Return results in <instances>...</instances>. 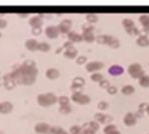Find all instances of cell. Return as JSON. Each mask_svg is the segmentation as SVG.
Here are the masks:
<instances>
[{
    "label": "cell",
    "instance_id": "cell-51",
    "mask_svg": "<svg viewBox=\"0 0 149 134\" xmlns=\"http://www.w3.org/2000/svg\"><path fill=\"white\" fill-rule=\"evenodd\" d=\"M2 37V34H1V32H0V38H1Z\"/></svg>",
    "mask_w": 149,
    "mask_h": 134
},
{
    "label": "cell",
    "instance_id": "cell-40",
    "mask_svg": "<svg viewBox=\"0 0 149 134\" xmlns=\"http://www.w3.org/2000/svg\"><path fill=\"white\" fill-rule=\"evenodd\" d=\"M100 87H102V88H109L110 87V85H109V82L107 80H102V82L100 83Z\"/></svg>",
    "mask_w": 149,
    "mask_h": 134
},
{
    "label": "cell",
    "instance_id": "cell-29",
    "mask_svg": "<svg viewBox=\"0 0 149 134\" xmlns=\"http://www.w3.org/2000/svg\"><path fill=\"white\" fill-rule=\"evenodd\" d=\"M50 49H51V46H50V44H48L47 42L39 43V47H38V50H39V51L48 52V51H50Z\"/></svg>",
    "mask_w": 149,
    "mask_h": 134
},
{
    "label": "cell",
    "instance_id": "cell-47",
    "mask_svg": "<svg viewBox=\"0 0 149 134\" xmlns=\"http://www.w3.org/2000/svg\"><path fill=\"white\" fill-rule=\"evenodd\" d=\"M109 134H120V132H119V131L116 129V130H114L113 132H111V133H109Z\"/></svg>",
    "mask_w": 149,
    "mask_h": 134
},
{
    "label": "cell",
    "instance_id": "cell-20",
    "mask_svg": "<svg viewBox=\"0 0 149 134\" xmlns=\"http://www.w3.org/2000/svg\"><path fill=\"white\" fill-rule=\"evenodd\" d=\"M78 55V50L74 47H71L69 49H66L64 52V56L67 59H74Z\"/></svg>",
    "mask_w": 149,
    "mask_h": 134
},
{
    "label": "cell",
    "instance_id": "cell-5",
    "mask_svg": "<svg viewBox=\"0 0 149 134\" xmlns=\"http://www.w3.org/2000/svg\"><path fill=\"white\" fill-rule=\"evenodd\" d=\"M72 100L79 104H81V105H85V104H88L91 102V97L86 94H84L81 92H74L72 94Z\"/></svg>",
    "mask_w": 149,
    "mask_h": 134
},
{
    "label": "cell",
    "instance_id": "cell-14",
    "mask_svg": "<svg viewBox=\"0 0 149 134\" xmlns=\"http://www.w3.org/2000/svg\"><path fill=\"white\" fill-rule=\"evenodd\" d=\"M124 72V69L122 68L121 66H119V65H112V66L109 67V74L110 76H120L123 74Z\"/></svg>",
    "mask_w": 149,
    "mask_h": 134
},
{
    "label": "cell",
    "instance_id": "cell-11",
    "mask_svg": "<svg viewBox=\"0 0 149 134\" xmlns=\"http://www.w3.org/2000/svg\"><path fill=\"white\" fill-rule=\"evenodd\" d=\"M123 122L126 126H133L135 125L137 122V117H136L135 113H132V112H127L124 115Z\"/></svg>",
    "mask_w": 149,
    "mask_h": 134
},
{
    "label": "cell",
    "instance_id": "cell-24",
    "mask_svg": "<svg viewBox=\"0 0 149 134\" xmlns=\"http://www.w3.org/2000/svg\"><path fill=\"white\" fill-rule=\"evenodd\" d=\"M83 39L84 41L88 42V43H92L95 40V35H93V32H83Z\"/></svg>",
    "mask_w": 149,
    "mask_h": 134
},
{
    "label": "cell",
    "instance_id": "cell-35",
    "mask_svg": "<svg viewBox=\"0 0 149 134\" xmlns=\"http://www.w3.org/2000/svg\"><path fill=\"white\" fill-rule=\"evenodd\" d=\"M81 131V127L79 125H73L70 128V134H80Z\"/></svg>",
    "mask_w": 149,
    "mask_h": 134
},
{
    "label": "cell",
    "instance_id": "cell-8",
    "mask_svg": "<svg viewBox=\"0 0 149 134\" xmlns=\"http://www.w3.org/2000/svg\"><path fill=\"white\" fill-rule=\"evenodd\" d=\"M72 21L70 19H64L61 21V23L58 26V29H59L60 33H63V34H69L71 32V28H72Z\"/></svg>",
    "mask_w": 149,
    "mask_h": 134
},
{
    "label": "cell",
    "instance_id": "cell-43",
    "mask_svg": "<svg viewBox=\"0 0 149 134\" xmlns=\"http://www.w3.org/2000/svg\"><path fill=\"white\" fill-rule=\"evenodd\" d=\"M41 33H42V28H32V34L38 36Z\"/></svg>",
    "mask_w": 149,
    "mask_h": 134
},
{
    "label": "cell",
    "instance_id": "cell-12",
    "mask_svg": "<svg viewBox=\"0 0 149 134\" xmlns=\"http://www.w3.org/2000/svg\"><path fill=\"white\" fill-rule=\"evenodd\" d=\"M3 78H4V85L3 87H5L6 90H12V88L15 87L16 82L13 80V78H12L11 73H8V74H6V75H4Z\"/></svg>",
    "mask_w": 149,
    "mask_h": 134
},
{
    "label": "cell",
    "instance_id": "cell-45",
    "mask_svg": "<svg viewBox=\"0 0 149 134\" xmlns=\"http://www.w3.org/2000/svg\"><path fill=\"white\" fill-rule=\"evenodd\" d=\"M17 14L20 16V17H27L29 13H28V12H25V13H24V12H18Z\"/></svg>",
    "mask_w": 149,
    "mask_h": 134
},
{
    "label": "cell",
    "instance_id": "cell-33",
    "mask_svg": "<svg viewBox=\"0 0 149 134\" xmlns=\"http://www.w3.org/2000/svg\"><path fill=\"white\" fill-rule=\"evenodd\" d=\"M58 102L60 105H67L70 104V99L66 95H62V97H58Z\"/></svg>",
    "mask_w": 149,
    "mask_h": 134
},
{
    "label": "cell",
    "instance_id": "cell-44",
    "mask_svg": "<svg viewBox=\"0 0 149 134\" xmlns=\"http://www.w3.org/2000/svg\"><path fill=\"white\" fill-rule=\"evenodd\" d=\"M7 26V21L3 18H0V29H3Z\"/></svg>",
    "mask_w": 149,
    "mask_h": 134
},
{
    "label": "cell",
    "instance_id": "cell-38",
    "mask_svg": "<svg viewBox=\"0 0 149 134\" xmlns=\"http://www.w3.org/2000/svg\"><path fill=\"white\" fill-rule=\"evenodd\" d=\"M93 30H95V28L91 24H85L83 26V32H93Z\"/></svg>",
    "mask_w": 149,
    "mask_h": 134
},
{
    "label": "cell",
    "instance_id": "cell-25",
    "mask_svg": "<svg viewBox=\"0 0 149 134\" xmlns=\"http://www.w3.org/2000/svg\"><path fill=\"white\" fill-rule=\"evenodd\" d=\"M148 106H149V104H147V103H146V102H142V103H141L140 105H139V107H138V111L135 113L136 117H137V118H139V117H142V116H143L144 111L147 110Z\"/></svg>",
    "mask_w": 149,
    "mask_h": 134
},
{
    "label": "cell",
    "instance_id": "cell-22",
    "mask_svg": "<svg viewBox=\"0 0 149 134\" xmlns=\"http://www.w3.org/2000/svg\"><path fill=\"white\" fill-rule=\"evenodd\" d=\"M136 44L139 47H148L149 46V39L146 35H141L136 40Z\"/></svg>",
    "mask_w": 149,
    "mask_h": 134
},
{
    "label": "cell",
    "instance_id": "cell-37",
    "mask_svg": "<svg viewBox=\"0 0 149 134\" xmlns=\"http://www.w3.org/2000/svg\"><path fill=\"white\" fill-rule=\"evenodd\" d=\"M109 107V103H107V101H100V102H98V104H97V108L100 109V110H105V109Z\"/></svg>",
    "mask_w": 149,
    "mask_h": 134
},
{
    "label": "cell",
    "instance_id": "cell-21",
    "mask_svg": "<svg viewBox=\"0 0 149 134\" xmlns=\"http://www.w3.org/2000/svg\"><path fill=\"white\" fill-rule=\"evenodd\" d=\"M139 22L143 26L144 31L149 33V15H141L139 17Z\"/></svg>",
    "mask_w": 149,
    "mask_h": 134
},
{
    "label": "cell",
    "instance_id": "cell-34",
    "mask_svg": "<svg viewBox=\"0 0 149 134\" xmlns=\"http://www.w3.org/2000/svg\"><path fill=\"white\" fill-rule=\"evenodd\" d=\"M86 21H88V23H95L98 21V17L97 15H95V14H88L86 15Z\"/></svg>",
    "mask_w": 149,
    "mask_h": 134
},
{
    "label": "cell",
    "instance_id": "cell-1",
    "mask_svg": "<svg viewBox=\"0 0 149 134\" xmlns=\"http://www.w3.org/2000/svg\"><path fill=\"white\" fill-rule=\"evenodd\" d=\"M38 75V70L36 68V64L32 60H26L25 62L18 66L13 72H11V76L16 83L23 85H31L35 83Z\"/></svg>",
    "mask_w": 149,
    "mask_h": 134
},
{
    "label": "cell",
    "instance_id": "cell-36",
    "mask_svg": "<svg viewBox=\"0 0 149 134\" xmlns=\"http://www.w3.org/2000/svg\"><path fill=\"white\" fill-rule=\"evenodd\" d=\"M88 125L90 126V128H92L95 132H97V131L100 129V125H98V122L97 121H91V122L88 123Z\"/></svg>",
    "mask_w": 149,
    "mask_h": 134
},
{
    "label": "cell",
    "instance_id": "cell-30",
    "mask_svg": "<svg viewBox=\"0 0 149 134\" xmlns=\"http://www.w3.org/2000/svg\"><path fill=\"white\" fill-rule=\"evenodd\" d=\"M52 134H69L61 126H52Z\"/></svg>",
    "mask_w": 149,
    "mask_h": 134
},
{
    "label": "cell",
    "instance_id": "cell-3",
    "mask_svg": "<svg viewBox=\"0 0 149 134\" xmlns=\"http://www.w3.org/2000/svg\"><path fill=\"white\" fill-rule=\"evenodd\" d=\"M95 40L100 44L109 45L110 48H113V49H117V48L120 46V43H119L118 40L116 38H114L113 36H110V35H100L97 36V38Z\"/></svg>",
    "mask_w": 149,
    "mask_h": 134
},
{
    "label": "cell",
    "instance_id": "cell-28",
    "mask_svg": "<svg viewBox=\"0 0 149 134\" xmlns=\"http://www.w3.org/2000/svg\"><path fill=\"white\" fill-rule=\"evenodd\" d=\"M72 111V106L71 104H67V105H60L59 112L62 114H69Z\"/></svg>",
    "mask_w": 149,
    "mask_h": 134
},
{
    "label": "cell",
    "instance_id": "cell-2",
    "mask_svg": "<svg viewBox=\"0 0 149 134\" xmlns=\"http://www.w3.org/2000/svg\"><path fill=\"white\" fill-rule=\"evenodd\" d=\"M57 101H58V97L53 92L40 93L37 97V102L39 103V105L44 107L51 106V105L56 103Z\"/></svg>",
    "mask_w": 149,
    "mask_h": 134
},
{
    "label": "cell",
    "instance_id": "cell-41",
    "mask_svg": "<svg viewBox=\"0 0 149 134\" xmlns=\"http://www.w3.org/2000/svg\"><path fill=\"white\" fill-rule=\"evenodd\" d=\"M107 92L109 93V94L113 95V94H116L117 92V87H113V85H110V87L107 88Z\"/></svg>",
    "mask_w": 149,
    "mask_h": 134
},
{
    "label": "cell",
    "instance_id": "cell-32",
    "mask_svg": "<svg viewBox=\"0 0 149 134\" xmlns=\"http://www.w3.org/2000/svg\"><path fill=\"white\" fill-rule=\"evenodd\" d=\"M116 126L113 125V124H107L104 128H103V133L104 134H109L111 132H113L114 130H116Z\"/></svg>",
    "mask_w": 149,
    "mask_h": 134
},
{
    "label": "cell",
    "instance_id": "cell-23",
    "mask_svg": "<svg viewBox=\"0 0 149 134\" xmlns=\"http://www.w3.org/2000/svg\"><path fill=\"white\" fill-rule=\"evenodd\" d=\"M122 25H123V27L125 28L126 31L131 30V29H133V28L135 27L134 21L132 20V19H129V18L123 19V20H122Z\"/></svg>",
    "mask_w": 149,
    "mask_h": 134
},
{
    "label": "cell",
    "instance_id": "cell-18",
    "mask_svg": "<svg viewBox=\"0 0 149 134\" xmlns=\"http://www.w3.org/2000/svg\"><path fill=\"white\" fill-rule=\"evenodd\" d=\"M68 40L73 43H78V42H81L84 39H83V36L81 34L74 32V31H71L68 34Z\"/></svg>",
    "mask_w": 149,
    "mask_h": 134
},
{
    "label": "cell",
    "instance_id": "cell-52",
    "mask_svg": "<svg viewBox=\"0 0 149 134\" xmlns=\"http://www.w3.org/2000/svg\"><path fill=\"white\" fill-rule=\"evenodd\" d=\"M0 134H3V133H2V132H0Z\"/></svg>",
    "mask_w": 149,
    "mask_h": 134
},
{
    "label": "cell",
    "instance_id": "cell-6",
    "mask_svg": "<svg viewBox=\"0 0 149 134\" xmlns=\"http://www.w3.org/2000/svg\"><path fill=\"white\" fill-rule=\"evenodd\" d=\"M34 130L39 134H52V126L46 122H39L35 125Z\"/></svg>",
    "mask_w": 149,
    "mask_h": 134
},
{
    "label": "cell",
    "instance_id": "cell-4",
    "mask_svg": "<svg viewBox=\"0 0 149 134\" xmlns=\"http://www.w3.org/2000/svg\"><path fill=\"white\" fill-rule=\"evenodd\" d=\"M127 73H128L133 78H140L141 76H143L145 75L144 71L142 70L141 65L138 63H133V64L129 65L128 68H127Z\"/></svg>",
    "mask_w": 149,
    "mask_h": 134
},
{
    "label": "cell",
    "instance_id": "cell-15",
    "mask_svg": "<svg viewBox=\"0 0 149 134\" xmlns=\"http://www.w3.org/2000/svg\"><path fill=\"white\" fill-rule=\"evenodd\" d=\"M29 24L32 28H42L43 25V20L42 17H40L39 15L37 16H33L29 19Z\"/></svg>",
    "mask_w": 149,
    "mask_h": 134
},
{
    "label": "cell",
    "instance_id": "cell-13",
    "mask_svg": "<svg viewBox=\"0 0 149 134\" xmlns=\"http://www.w3.org/2000/svg\"><path fill=\"white\" fill-rule=\"evenodd\" d=\"M95 121H98L100 123H102V124L109 123L110 121L112 120V117L110 115H107V114H104V113H100V112L95 114Z\"/></svg>",
    "mask_w": 149,
    "mask_h": 134
},
{
    "label": "cell",
    "instance_id": "cell-19",
    "mask_svg": "<svg viewBox=\"0 0 149 134\" xmlns=\"http://www.w3.org/2000/svg\"><path fill=\"white\" fill-rule=\"evenodd\" d=\"M60 76V72L59 70L55 68H49L46 71V76L49 80H56V78H59Z\"/></svg>",
    "mask_w": 149,
    "mask_h": 134
},
{
    "label": "cell",
    "instance_id": "cell-42",
    "mask_svg": "<svg viewBox=\"0 0 149 134\" xmlns=\"http://www.w3.org/2000/svg\"><path fill=\"white\" fill-rule=\"evenodd\" d=\"M71 47H74V43L71 42V41H69V40L67 42H65L64 45H63L64 49H69V48H71Z\"/></svg>",
    "mask_w": 149,
    "mask_h": 134
},
{
    "label": "cell",
    "instance_id": "cell-39",
    "mask_svg": "<svg viewBox=\"0 0 149 134\" xmlns=\"http://www.w3.org/2000/svg\"><path fill=\"white\" fill-rule=\"evenodd\" d=\"M76 63L78 65H84L86 63V56H79L76 60Z\"/></svg>",
    "mask_w": 149,
    "mask_h": 134
},
{
    "label": "cell",
    "instance_id": "cell-17",
    "mask_svg": "<svg viewBox=\"0 0 149 134\" xmlns=\"http://www.w3.org/2000/svg\"><path fill=\"white\" fill-rule=\"evenodd\" d=\"M25 47L27 48L29 51H37L38 47H39V42L35 39H28L27 41L25 42Z\"/></svg>",
    "mask_w": 149,
    "mask_h": 134
},
{
    "label": "cell",
    "instance_id": "cell-26",
    "mask_svg": "<svg viewBox=\"0 0 149 134\" xmlns=\"http://www.w3.org/2000/svg\"><path fill=\"white\" fill-rule=\"evenodd\" d=\"M134 92H135V88L131 85H126L121 88V92L123 93L124 95H130Z\"/></svg>",
    "mask_w": 149,
    "mask_h": 134
},
{
    "label": "cell",
    "instance_id": "cell-31",
    "mask_svg": "<svg viewBox=\"0 0 149 134\" xmlns=\"http://www.w3.org/2000/svg\"><path fill=\"white\" fill-rule=\"evenodd\" d=\"M91 80L93 81V82H97V83H100L102 80H104L103 78V76L102 74L100 73H93L92 76H91Z\"/></svg>",
    "mask_w": 149,
    "mask_h": 134
},
{
    "label": "cell",
    "instance_id": "cell-16",
    "mask_svg": "<svg viewBox=\"0 0 149 134\" xmlns=\"http://www.w3.org/2000/svg\"><path fill=\"white\" fill-rule=\"evenodd\" d=\"M13 109V104L10 101L0 102V113H9Z\"/></svg>",
    "mask_w": 149,
    "mask_h": 134
},
{
    "label": "cell",
    "instance_id": "cell-7",
    "mask_svg": "<svg viewBox=\"0 0 149 134\" xmlns=\"http://www.w3.org/2000/svg\"><path fill=\"white\" fill-rule=\"evenodd\" d=\"M85 83V78H83L81 76H76L72 82V90H74V92H81V90L83 88Z\"/></svg>",
    "mask_w": 149,
    "mask_h": 134
},
{
    "label": "cell",
    "instance_id": "cell-27",
    "mask_svg": "<svg viewBox=\"0 0 149 134\" xmlns=\"http://www.w3.org/2000/svg\"><path fill=\"white\" fill-rule=\"evenodd\" d=\"M139 85L142 87H149V76L144 75L139 78Z\"/></svg>",
    "mask_w": 149,
    "mask_h": 134
},
{
    "label": "cell",
    "instance_id": "cell-49",
    "mask_svg": "<svg viewBox=\"0 0 149 134\" xmlns=\"http://www.w3.org/2000/svg\"><path fill=\"white\" fill-rule=\"evenodd\" d=\"M63 49H64V48L62 47V48H60V49L56 50V53H57V54H58V53H60V52H61V51H62V50H63Z\"/></svg>",
    "mask_w": 149,
    "mask_h": 134
},
{
    "label": "cell",
    "instance_id": "cell-48",
    "mask_svg": "<svg viewBox=\"0 0 149 134\" xmlns=\"http://www.w3.org/2000/svg\"><path fill=\"white\" fill-rule=\"evenodd\" d=\"M80 134H88V132H86V131L84 128H81V133H80Z\"/></svg>",
    "mask_w": 149,
    "mask_h": 134
},
{
    "label": "cell",
    "instance_id": "cell-50",
    "mask_svg": "<svg viewBox=\"0 0 149 134\" xmlns=\"http://www.w3.org/2000/svg\"><path fill=\"white\" fill-rule=\"evenodd\" d=\"M146 111H147V113L149 114V106H148V108H147V110H146Z\"/></svg>",
    "mask_w": 149,
    "mask_h": 134
},
{
    "label": "cell",
    "instance_id": "cell-9",
    "mask_svg": "<svg viewBox=\"0 0 149 134\" xmlns=\"http://www.w3.org/2000/svg\"><path fill=\"white\" fill-rule=\"evenodd\" d=\"M103 66H104V65H103V63H102V62L93 61L86 65V70L88 71V73H93V72L102 70L103 68Z\"/></svg>",
    "mask_w": 149,
    "mask_h": 134
},
{
    "label": "cell",
    "instance_id": "cell-10",
    "mask_svg": "<svg viewBox=\"0 0 149 134\" xmlns=\"http://www.w3.org/2000/svg\"><path fill=\"white\" fill-rule=\"evenodd\" d=\"M45 34L49 39H56L60 34L58 26H47L45 29Z\"/></svg>",
    "mask_w": 149,
    "mask_h": 134
},
{
    "label": "cell",
    "instance_id": "cell-46",
    "mask_svg": "<svg viewBox=\"0 0 149 134\" xmlns=\"http://www.w3.org/2000/svg\"><path fill=\"white\" fill-rule=\"evenodd\" d=\"M1 85H4V78L2 76V78H0V87Z\"/></svg>",
    "mask_w": 149,
    "mask_h": 134
}]
</instances>
